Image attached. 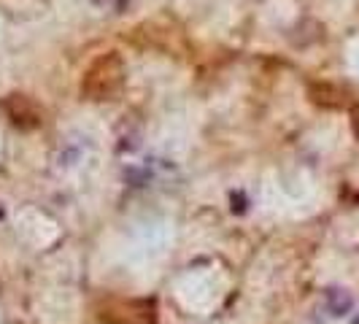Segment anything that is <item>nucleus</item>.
Here are the masks:
<instances>
[{
    "label": "nucleus",
    "instance_id": "obj_1",
    "mask_svg": "<svg viewBox=\"0 0 359 324\" xmlns=\"http://www.w3.org/2000/svg\"><path fill=\"white\" fill-rule=\"evenodd\" d=\"M122 81H125L122 57L116 52H108L87 71L84 81H81V92H84L90 100H111V97L119 92Z\"/></svg>",
    "mask_w": 359,
    "mask_h": 324
},
{
    "label": "nucleus",
    "instance_id": "obj_2",
    "mask_svg": "<svg viewBox=\"0 0 359 324\" xmlns=\"http://www.w3.org/2000/svg\"><path fill=\"white\" fill-rule=\"evenodd\" d=\"M8 103H11V106H17V111H14V108H6V111L11 114V122H14V125L27 127V122H25V119H30V125H33V127H36L38 122H41L38 111L33 108V103H30L27 97H22V95H14V97H11Z\"/></svg>",
    "mask_w": 359,
    "mask_h": 324
},
{
    "label": "nucleus",
    "instance_id": "obj_3",
    "mask_svg": "<svg viewBox=\"0 0 359 324\" xmlns=\"http://www.w3.org/2000/svg\"><path fill=\"white\" fill-rule=\"evenodd\" d=\"M351 116H354V119H351V125H354V133L359 135V106H354V111H351Z\"/></svg>",
    "mask_w": 359,
    "mask_h": 324
}]
</instances>
